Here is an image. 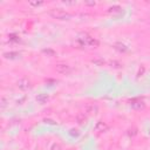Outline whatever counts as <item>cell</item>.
I'll list each match as a JSON object with an SVG mask.
<instances>
[{
    "label": "cell",
    "mask_w": 150,
    "mask_h": 150,
    "mask_svg": "<svg viewBox=\"0 0 150 150\" xmlns=\"http://www.w3.org/2000/svg\"><path fill=\"white\" fill-rule=\"evenodd\" d=\"M50 14H52L54 18H56V19H60V20H64V19L69 18V14H68V13H66L64 11H61V9H56V11H53Z\"/></svg>",
    "instance_id": "obj_1"
},
{
    "label": "cell",
    "mask_w": 150,
    "mask_h": 150,
    "mask_svg": "<svg viewBox=\"0 0 150 150\" xmlns=\"http://www.w3.org/2000/svg\"><path fill=\"white\" fill-rule=\"evenodd\" d=\"M56 71L60 74H69L71 71V68L66 63H60L56 66Z\"/></svg>",
    "instance_id": "obj_2"
},
{
    "label": "cell",
    "mask_w": 150,
    "mask_h": 150,
    "mask_svg": "<svg viewBox=\"0 0 150 150\" xmlns=\"http://www.w3.org/2000/svg\"><path fill=\"white\" fill-rule=\"evenodd\" d=\"M18 87H19L20 89H22V90H27V89L30 87V82H29L28 79L22 77V79H20V80L18 81Z\"/></svg>",
    "instance_id": "obj_3"
},
{
    "label": "cell",
    "mask_w": 150,
    "mask_h": 150,
    "mask_svg": "<svg viewBox=\"0 0 150 150\" xmlns=\"http://www.w3.org/2000/svg\"><path fill=\"white\" fill-rule=\"evenodd\" d=\"M95 130L97 132H104L108 130V124L104 123V122H98L96 125H95Z\"/></svg>",
    "instance_id": "obj_4"
},
{
    "label": "cell",
    "mask_w": 150,
    "mask_h": 150,
    "mask_svg": "<svg viewBox=\"0 0 150 150\" xmlns=\"http://www.w3.org/2000/svg\"><path fill=\"white\" fill-rule=\"evenodd\" d=\"M77 121H79V123H80V124H82V123L86 121V117H84V115H83V114H80V115H77Z\"/></svg>",
    "instance_id": "obj_5"
},
{
    "label": "cell",
    "mask_w": 150,
    "mask_h": 150,
    "mask_svg": "<svg viewBox=\"0 0 150 150\" xmlns=\"http://www.w3.org/2000/svg\"><path fill=\"white\" fill-rule=\"evenodd\" d=\"M36 100L40 101V102H45L46 100H48V96H47V95H40V96L36 97Z\"/></svg>",
    "instance_id": "obj_6"
},
{
    "label": "cell",
    "mask_w": 150,
    "mask_h": 150,
    "mask_svg": "<svg viewBox=\"0 0 150 150\" xmlns=\"http://www.w3.org/2000/svg\"><path fill=\"white\" fill-rule=\"evenodd\" d=\"M93 63L98 64V66H102V64L104 63V61H103V60H93Z\"/></svg>",
    "instance_id": "obj_7"
},
{
    "label": "cell",
    "mask_w": 150,
    "mask_h": 150,
    "mask_svg": "<svg viewBox=\"0 0 150 150\" xmlns=\"http://www.w3.org/2000/svg\"><path fill=\"white\" fill-rule=\"evenodd\" d=\"M50 150H61V146L59 144H53L52 148H50Z\"/></svg>",
    "instance_id": "obj_8"
},
{
    "label": "cell",
    "mask_w": 150,
    "mask_h": 150,
    "mask_svg": "<svg viewBox=\"0 0 150 150\" xmlns=\"http://www.w3.org/2000/svg\"><path fill=\"white\" fill-rule=\"evenodd\" d=\"M69 150H73V149H69Z\"/></svg>",
    "instance_id": "obj_9"
}]
</instances>
